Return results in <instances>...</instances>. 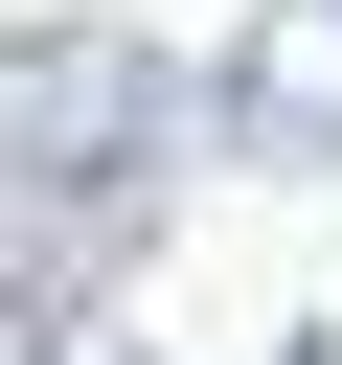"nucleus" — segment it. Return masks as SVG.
Here are the masks:
<instances>
[{
    "instance_id": "1",
    "label": "nucleus",
    "mask_w": 342,
    "mask_h": 365,
    "mask_svg": "<svg viewBox=\"0 0 342 365\" xmlns=\"http://www.w3.org/2000/svg\"><path fill=\"white\" fill-rule=\"evenodd\" d=\"M182 160H205V91L137 23H0V228H46V274L160 228Z\"/></svg>"
},
{
    "instance_id": "2",
    "label": "nucleus",
    "mask_w": 342,
    "mask_h": 365,
    "mask_svg": "<svg viewBox=\"0 0 342 365\" xmlns=\"http://www.w3.org/2000/svg\"><path fill=\"white\" fill-rule=\"evenodd\" d=\"M182 91H205V137H228V160L319 182V160H342V0H251V23H228V68H182Z\"/></svg>"
},
{
    "instance_id": "3",
    "label": "nucleus",
    "mask_w": 342,
    "mask_h": 365,
    "mask_svg": "<svg viewBox=\"0 0 342 365\" xmlns=\"http://www.w3.org/2000/svg\"><path fill=\"white\" fill-rule=\"evenodd\" d=\"M0 365H160V342H137L91 274H46V251H23V274H0Z\"/></svg>"
}]
</instances>
